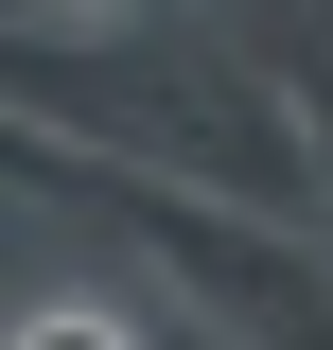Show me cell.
<instances>
[{
    "instance_id": "6da1fadb",
    "label": "cell",
    "mask_w": 333,
    "mask_h": 350,
    "mask_svg": "<svg viewBox=\"0 0 333 350\" xmlns=\"http://www.w3.org/2000/svg\"><path fill=\"white\" fill-rule=\"evenodd\" d=\"M36 350H106V333H36Z\"/></svg>"
}]
</instances>
